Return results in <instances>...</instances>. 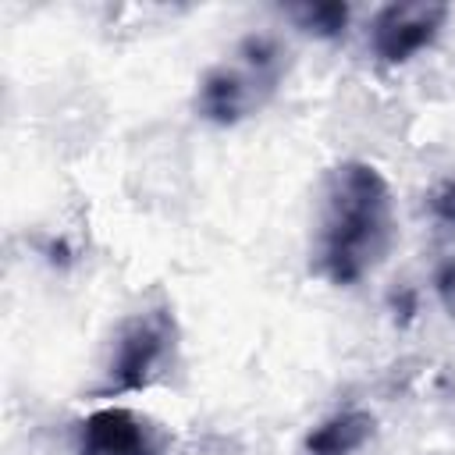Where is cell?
Wrapping results in <instances>:
<instances>
[{
    "instance_id": "1",
    "label": "cell",
    "mask_w": 455,
    "mask_h": 455,
    "mask_svg": "<svg viewBox=\"0 0 455 455\" xmlns=\"http://www.w3.org/2000/svg\"><path fill=\"white\" fill-rule=\"evenodd\" d=\"M395 242V199L387 178L363 160L331 167L323 181L313 270L331 284H355L373 274Z\"/></svg>"
},
{
    "instance_id": "2",
    "label": "cell",
    "mask_w": 455,
    "mask_h": 455,
    "mask_svg": "<svg viewBox=\"0 0 455 455\" xmlns=\"http://www.w3.org/2000/svg\"><path fill=\"white\" fill-rule=\"evenodd\" d=\"M284 71L288 50L274 36H245L206 71L196 92V110L213 124H238L277 92Z\"/></svg>"
},
{
    "instance_id": "3",
    "label": "cell",
    "mask_w": 455,
    "mask_h": 455,
    "mask_svg": "<svg viewBox=\"0 0 455 455\" xmlns=\"http://www.w3.org/2000/svg\"><path fill=\"white\" fill-rule=\"evenodd\" d=\"M174 345H178V323L167 306L128 316L114 338V348H110V359L103 370V384L96 391L124 395V391L149 387L164 373V366L174 359Z\"/></svg>"
},
{
    "instance_id": "4",
    "label": "cell",
    "mask_w": 455,
    "mask_h": 455,
    "mask_svg": "<svg viewBox=\"0 0 455 455\" xmlns=\"http://www.w3.org/2000/svg\"><path fill=\"white\" fill-rule=\"evenodd\" d=\"M448 21V4H387L370 25V50L380 64H405L427 50Z\"/></svg>"
},
{
    "instance_id": "5",
    "label": "cell",
    "mask_w": 455,
    "mask_h": 455,
    "mask_svg": "<svg viewBox=\"0 0 455 455\" xmlns=\"http://www.w3.org/2000/svg\"><path fill=\"white\" fill-rule=\"evenodd\" d=\"M75 455H160V437L132 409L110 405L85 416Z\"/></svg>"
},
{
    "instance_id": "6",
    "label": "cell",
    "mask_w": 455,
    "mask_h": 455,
    "mask_svg": "<svg viewBox=\"0 0 455 455\" xmlns=\"http://www.w3.org/2000/svg\"><path fill=\"white\" fill-rule=\"evenodd\" d=\"M370 437H373V416L363 409H345L309 430L306 455H352Z\"/></svg>"
},
{
    "instance_id": "7",
    "label": "cell",
    "mask_w": 455,
    "mask_h": 455,
    "mask_svg": "<svg viewBox=\"0 0 455 455\" xmlns=\"http://www.w3.org/2000/svg\"><path fill=\"white\" fill-rule=\"evenodd\" d=\"M288 18H295L313 36L334 39L348 25V4H299V7H288Z\"/></svg>"
},
{
    "instance_id": "8",
    "label": "cell",
    "mask_w": 455,
    "mask_h": 455,
    "mask_svg": "<svg viewBox=\"0 0 455 455\" xmlns=\"http://www.w3.org/2000/svg\"><path fill=\"white\" fill-rule=\"evenodd\" d=\"M434 288H437V299L441 306L448 309V316L455 320V245L448 252H441L437 267H434Z\"/></svg>"
},
{
    "instance_id": "9",
    "label": "cell",
    "mask_w": 455,
    "mask_h": 455,
    "mask_svg": "<svg viewBox=\"0 0 455 455\" xmlns=\"http://www.w3.org/2000/svg\"><path fill=\"white\" fill-rule=\"evenodd\" d=\"M430 206H434V213L448 224V228H455V181H448V185H441L437 192H434V199H430Z\"/></svg>"
}]
</instances>
